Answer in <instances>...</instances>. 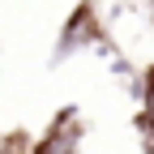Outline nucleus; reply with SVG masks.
Instances as JSON below:
<instances>
[{"label":"nucleus","instance_id":"1","mask_svg":"<svg viewBox=\"0 0 154 154\" xmlns=\"http://www.w3.org/2000/svg\"><path fill=\"white\" fill-rule=\"evenodd\" d=\"M82 137H86V120L82 107H60L51 116V124L30 141V154H82Z\"/></svg>","mask_w":154,"mask_h":154},{"label":"nucleus","instance_id":"2","mask_svg":"<svg viewBox=\"0 0 154 154\" xmlns=\"http://www.w3.org/2000/svg\"><path fill=\"white\" fill-rule=\"evenodd\" d=\"M94 43H103V22H99V9H94L90 0H77V9L64 17V26H60V38H56L51 60L60 64V60H69L73 51L94 47Z\"/></svg>","mask_w":154,"mask_h":154},{"label":"nucleus","instance_id":"3","mask_svg":"<svg viewBox=\"0 0 154 154\" xmlns=\"http://www.w3.org/2000/svg\"><path fill=\"white\" fill-rule=\"evenodd\" d=\"M137 94H141V111H137V128H141V141L154 154V64L141 69L137 77Z\"/></svg>","mask_w":154,"mask_h":154},{"label":"nucleus","instance_id":"4","mask_svg":"<svg viewBox=\"0 0 154 154\" xmlns=\"http://www.w3.org/2000/svg\"><path fill=\"white\" fill-rule=\"evenodd\" d=\"M0 154H30V133H22V128L5 133L0 137Z\"/></svg>","mask_w":154,"mask_h":154}]
</instances>
